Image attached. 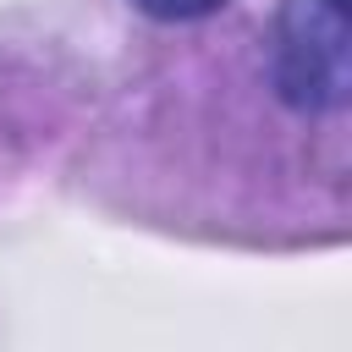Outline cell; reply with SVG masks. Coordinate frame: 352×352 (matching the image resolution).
<instances>
[{"instance_id":"cell-1","label":"cell","mask_w":352,"mask_h":352,"mask_svg":"<svg viewBox=\"0 0 352 352\" xmlns=\"http://www.w3.org/2000/svg\"><path fill=\"white\" fill-rule=\"evenodd\" d=\"M275 88L297 110H336L346 99V11L330 0H292L280 11Z\"/></svg>"},{"instance_id":"cell-3","label":"cell","mask_w":352,"mask_h":352,"mask_svg":"<svg viewBox=\"0 0 352 352\" xmlns=\"http://www.w3.org/2000/svg\"><path fill=\"white\" fill-rule=\"evenodd\" d=\"M330 6H341V11H346V0H330Z\"/></svg>"},{"instance_id":"cell-2","label":"cell","mask_w":352,"mask_h":352,"mask_svg":"<svg viewBox=\"0 0 352 352\" xmlns=\"http://www.w3.org/2000/svg\"><path fill=\"white\" fill-rule=\"evenodd\" d=\"M132 6L148 11V16H160V22H198V16L220 11L226 0H132Z\"/></svg>"}]
</instances>
